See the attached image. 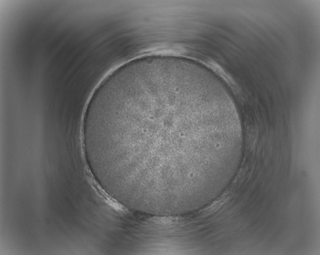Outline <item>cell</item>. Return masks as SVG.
Listing matches in <instances>:
<instances>
[{
	"mask_svg": "<svg viewBox=\"0 0 320 255\" xmlns=\"http://www.w3.org/2000/svg\"><path fill=\"white\" fill-rule=\"evenodd\" d=\"M210 87L195 71L162 63L123 69L95 91L84 135L103 181L123 204L158 216L202 207L238 131Z\"/></svg>",
	"mask_w": 320,
	"mask_h": 255,
	"instance_id": "obj_1",
	"label": "cell"
}]
</instances>
